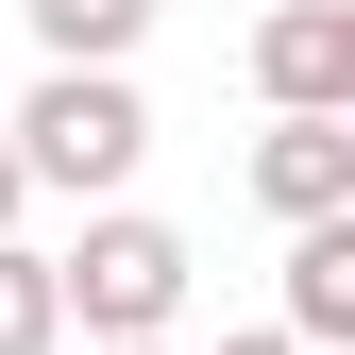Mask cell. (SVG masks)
Here are the masks:
<instances>
[{
    "label": "cell",
    "mask_w": 355,
    "mask_h": 355,
    "mask_svg": "<svg viewBox=\"0 0 355 355\" xmlns=\"http://www.w3.org/2000/svg\"><path fill=\"white\" fill-rule=\"evenodd\" d=\"M220 355H304V338H288V322H271V338H220Z\"/></svg>",
    "instance_id": "cell-9"
},
{
    "label": "cell",
    "mask_w": 355,
    "mask_h": 355,
    "mask_svg": "<svg viewBox=\"0 0 355 355\" xmlns=\"http://www.w3.org/2000/svg\"><path fill=\"white\" fill-rule=\"evenodd\" d=\"M254 85H271V119H355V0L254 17Z\"/></svg>",
    "instance_id": "cell-3"
},
{
    "label": "cell",
    "mask_w": 355,
    "mask_h": 355,
    "mask_svg": "<svg viewBox=\"0 0 355 355\" xmlns=\"http://www.w3.org/2000/svg\"><path fill=\"white\" fill-rule=\"evenodd\" d=\"M17 17H34V51H51V68H119V51L153 34V0H17Z\"/></svg>",
    "instance_id": "cell-6"
},
{
    "label": "cell",
    "mask_w": 355,
    "mask_h": 355,
    "mask_svg": "<svg viewBox=\"0 0 355 355\" xmlns=\"http://www.w3.org/2000/svg\"><path fill=\"white\" fill-rule=\"evenodd\" d=\"M17 203H34V169H17V136H0V237H17Z\"/></svg>",
    "instance_id": "cell-8"
},
{
    "label": "cell",
    "mask_w": 355,
    "mask_h": 355,
    "mask_svg": "<svg viewBox=\"0 0 355 355\" xmlns=\"http://www.w3.org/2000/svg\"><path fill=\"white\" fill-rule=\"evenodd\" d=\"M68 338V288H51V254L34 237H0V355H51Z\"/></svg>",
    "instance_id": "cell-7"
},
{
    "label": "cell",
    "mask_w": 355,
    "mask_h": 355,
    "mask_svg": "<svg viewBox=\"0 0 355 355\" xmlns=\"http://www.w3.org/2000/svg\"><path fill=\"white\" fill-rule=\"evenodd\" d=\"M254 203L271 220H338L355 203V119H271L254 136Z\"/></svg>",
    "instance_id": "cell-4"
},
{
    "label": "cell",
    "mask_w": 355,
    "mask_h": 355,
    "mask_svg": "<svg viewBox=\"0 0 355 355\" xmlns=\"http://www.w3.org/2000/svg\"><path fill=\"white\" fill-rule=\"evenodd\" d=\"M51 288H68L85 338H169V304H187V237H169V220H136V203H102V220L51 254Z\"/></svg>",
    "instance_id": "cell-2"
},
{
    "label": "cell",
    "mask_w": 355,
    "mask_h": 355,
    "mask_svg": "<svg viewBox=\"0 0 355 355\" xmlns=\"http://www.w3.org/2000/svg\"><path fill=\"white\" fill-rule=\"evenodd\" d=\"M85 355H169V338H85Z\"/></svg>",
    "instance_id": "cell-10"
},
{
    "label": "cell",
    "mask_w": 355,
    "mask_h": 355,
    "mask_svg": "<svg viewBox=\"0 0 355 355\" xmlns=\"http://www.w3.org/2000/svg\"><path fill=\"white\" fill-rule=\"evenodd\" d=\"M136 153H153V102L119 68H34V102H17V169L34 187H136Z\"/></svg>",
    "instance_id": "cell-1"
},
{
    "label": "cell",
    "mask_w": 355,
    "mask_h": 355,
    "mask_svg": "<svg viewBox=\"0 0 355 355\" xmlns=\"http://www.w3.org/2000/svg\"><path fill=\"white\" fill-rule=\"evenodd\" d=\"M288 338H304V355L355 338V203H338V220H288Z\"/></svg>",
    "instance_id": "cell-5"
}]
</instances>
